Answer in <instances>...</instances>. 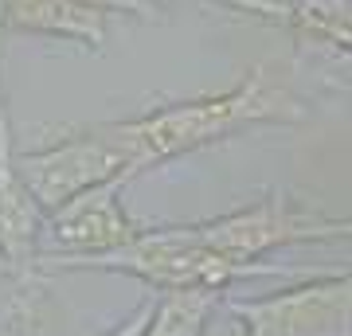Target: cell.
<instances>
[{"instance_id": "1", "label": "cell", "mask_w": 352, "mask_h": 336, "mask_svg": "<svg viewBox=\"0 0 352 336\" xmlns=\"http://www.w3.org/2000/svg\"><path fill=\"white\" fill-rule=\"evenodd\" d=\"M298 122H305L302 102L278 82H270L263 71H251L243 82L219 90V94L173 102V106L149 110L141 117H126V122H106V129L118 141V149L126 153V168L133 180L138 172H149V168H161L164 161L231 141L247 129Z\"/></svg>"}, {"instance_id": "2", "label": "cell", "mask_w": 352, "mask_h": 336, "mask_svg": "<svg viewBox=\"0 0 352 336\" xmlns=\"http://www.w3.org/2000/svg\"><path fill=\"white\" fill-rule=\"evenodd\" d=\"M47 266L55 270H102V274H129L145 282L157 293L168 289H223L251 282V278H286V266L274 262H239L227 258L219 250L204 247L192 235V227H153L141 231L133 243L106 254H90V258H47Z\"/></svg>"}, {"instance_id": "3", "label": "cell", "mask_w": 352, "mask_h": 336, "mask_svg": "<svg viewBox=\"0 0 352 336\" xmlns=\"http://www.w3.org/2000/svg\"><path fill=\"white\" fill-rule=\"evenodd\" d=\"M16 168H20V180H24L32 203L39 208V215H51L87 188L129 180L126 153L118 149L106 125H87L47 149L16 153Z\"/></svg>"}, {"instance_id": "4", "label": "cell", "mask_w": 352, "mask_h": 336, "mask_svg": "<svg viewBox=\"0 0 352 336\" xmlns=\"http://www.w3.org/2000/svg\"><path fill=\"white\" fill-rule=\"evenodd\" d=\"M243 336H352V270L305 278L270 298L227 301Z\"/></svg>"}, {"instance_id": "5", "label": "cell", "mask_w": 352, "mask_h": 336, "mask_svg": "<svg viewBox=\"0 0 352 336\" xmlns=\"http://www.w3.org/2000/svg\"><path fill=\"white\" fill-rule=\"evenodd\" d=\"M317 219H321L317 212L294 208L282 196H266L258 203L239 208V212L212 215V219H200V223H188V227L204 247L239 262H258L270 250L309 243V231H314Z\"/></svg>"}, {"instance_id": "6", "label": "cell", "mask_w": 352, "mask_h": 336, "mask_svg": "<svg viewBox=\"0 0 352 336\" xmlns=\"http://www.w3.org/2000/svg\"><path fill=\"white\" fill-rule=\"evenodd\" d=\"M122 180L87 188L75 199H67L63 208L43 215L51 231V254L47 258H90V254H106L133 243L141 227L129 219L126 203H122Z\"/></svg>"}, {"instance_id": "7", "label": "cell", "mask_w": 352, "mask_h": 336, "mask_svg": "<svg viewBox=\"0 0 352 336\" xmlns=\"http://www.w3.org/2000/svg\"><path fill=\"white\" fill-rule=\"evenodd\" d=\"M16 141H12V122L0 90V262L16 278H32L39 262V227L43 215L32 203L20 168H16Z\"/></svg>"}, {"instance_id": "8", "label": "cell", "mask_w": 352, "mask_h": 336, "mask_svg": "<svg viewBox=\"0 0 352 336\" xmlns=\"http://www.w3.org/2000/svg\"><path fill=\"white\" fill-rule=\"evenodd\" d=\"M0 32H24L102 47L106 12L87 0H0Z\"/></svg>"}, {"instance_id": "9", "label": "cell", "mask_w": 352, "mask_h": 336, "mask_svg": "<svg viewBox=\"0 0 352 336\" xmlns=\"http://www.w3.org/2000/svg\"><path fill=\"white\" fill-rule=\"evenodd\" d=\"M215 305L219 293L212 289H168L149 305V321L141 336H204Z\"/></svg>"}, {"instance_id": "10", "label": "cell", "mask_w": 352, "mask_h": 336, "mask_svg": "<svg viewBox=\"0 0 352 336\" xmlns=\"http://www.w3.org/2000/svg\"><path fill=\"white\" fill-rule=\"evenodd\" d=\"M153 12L164 8L168 0H145ZM212 4H223L231 12H243V16H254V20H270V24H289V4L286 0H212Z\"/></svg>"}, {"instance_id": "11", "label": "cell", "mask_w": 352, "mask_h": 336, "mask_svg": "<svg viewBox=\"0 0 352 336\" xmlns=\"http://www.w3.org/2000/svg\"><path fill=\"white\" fill-rule=\"evenodd\" d=\"M329 238H349L352 243V215L349 219H317L314 231H309V243H329Z\"/></svg>"}, {"instance_id": "12", "label": "cell", "mask_w": 352, "mask_h": 336, "mask_svg": "<svg viewBox=\"0 0 352 336\" xmlns=\"http://www.w3.org/2000/svg\"><path fill=\"white\" fill-rule=\"evenodd\" d=\"M305 36L325 39V43H333V47H340V51H349V55H352V27H340V24H321V27H309Z\"/></svg>"}, {"instance_id": "13", "label": "cell", "mask_w": 352, "mask_h": 336, "mask_svg": "<svg viewBox=\"0 0 352 336\" xmlns=\"http://www.w3.org/2000/svg\"><path fill=\"white\" fill-rule=\"evenodd\" d=\"M87 4L102 8V12H129V16H145V12H153L145 0H87Z\"/></svg>"}]
</instances>
